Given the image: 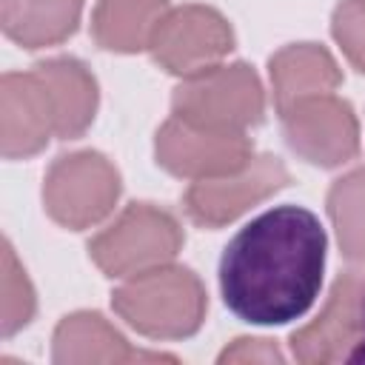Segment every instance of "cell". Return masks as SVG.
<instances>
[{"label": "cell", "instance_id": "obj_1", "mask_svg": "<svg viewBox=\"0 0 365 365\" xmlns=\"http://www.w3.org/2000/svg\"><path fill=\"white\" fill-rule=\"evenodd\" d=\"M328 237L314 211L277 205L242 225L222 251L220 291L234 317L285 325L308 314L325 274Z\"/></svg>", "mask_w": 365, "mask_h": 365}, {"label": "cell", "instance_id": "obj_2", "mask_svg": "<svg viewBox=\"0 0 365 365\" xmlns=\"http://www.w3.org/2000/svg\"><path fill=\"white\" fill-rule=\"evenodd\" d=\"M111 308L148 339H185L202 328L208 294L194 271L168 262L128 277L111 294Z\"/></svg>", "mask_w": 365, "mask_h": 365}, {"label": "cell", "instance_id": "obj_3", "mask_svg": "<svg viewBox=\"0 0 365 365\" xmlns=\"http://www.w3.org/2000/svg\"><path fill=\"white\" fill-rule=\"evenodd\" d=\"M182 242V225L171 211L151 202H131L88 242V257L106 277L128 279L174 262Z\"/></svg>", "mask_w": 365, "mask_h": 365}, {"label": "cell", "instance_id": "obj_4", "mask_svg": "<svg viewBox=\"0 0 365 365\" xmlns=\"http://www.w3.org/2000/svg\"><path fill=\"white\" fill-rule=\"evenodd\" d=\"M174 117L217 131H248L265 117V91L248 63H220L185 77L171 94Z\"/></svg>", "mask_w": 365, "mask_h": 365}, {"label": "cell", "instance_id": "obj_5", "mask_svg": "<svg viewBox=\"0 0 365 365\" xmlns=\"http://www.w3.org/2000/svg\"><path fill=\"white\" fill-rule=\"evenodd\" d=\"M120 188V171L106 154L91 148L60 154L43 177V208L57 225L86 231L114 211Z\"/></svg>", "mask_w": 365, "mask_h": 365}, {"label": "cell", "instance_id": "obj_6", "mask_svg": "<svg viewBox=\"0 0 365 365\" xmlns=\"http://www.w3.org/2000/svg\"><path fill=\"white\" fill-rule=\"evenodd\" d=\"M291 354L305 365L365 362V277L345 271L334 279L319 314L291 334Z\"/></svg>", "mask_w": 365, "mask_h": 365}, {"label": "cell", "instance_id": "obj_7", "mask_svg": "<svg viewBox=\"0 0 365 365\" xmlns=\"http://www.w3.org/2000/svg\"><path fill=\"white\" fill-rule=\"evenodd\" d=\"M234 48L231 23L211 6L185 3L168 9L151 37V57L174 77H194L220 66Z\"/></svg>", "mask_w": 365, "mask_h": 365}, {"label": "cell", "instance_id": "obj_8", "mask_svg": "<svg viewBox=\"0 0 365 365\" xmlns=\"http://www.w3.org/2000/svg\"><path fill=\"white\" fill-rule=\"evenodd\" d=\"M288 148L319 168H339L359 154V120L348 100L331 94L305 97L279 111Z\"/></svg>", "mask_w": 365, "mask_h": 365}, {"label": "cell", "instance_id": "obj_9", "mask_svg": "<svg viewBox=\"0 0 365 365\" xmlns=\"http://www.w3.org/2000/svg\"><path fill=\"white\" fill-rule=\"evenodd\" d=\"M157 165L180 180H214L240 171L254 157V143L245 131L200 128L180 117H168L154 137Z\"/></svg>", "mask_w": 365, "mask_h": 365}, {"label": "cell", "instance_id": "obj_10", "mask_svg": "<svg viewBox=\"0 0 365 365\" xmlns=\"http://www.w3.org/2000/svg\"><path fill=\"white\" fill-rule=\"evenodd\" d=\"M288 180L291 174L279 157L257 154L234 174L191 182L182 194V208L191 222L202 228H222L285 188Z\"/></svg>", "mask_w": 365, "mask_h": 365}, {"label": "cell", "instance_id": "obj_11", "mask_svg": "<svg viewBox=\"0 0 365 365\" xmlns=\"http://www.w3.org/2000/svg\"><path fill=\"white\" fill-rule=\"evenodd\" d=\"M54 131V108L37 71H9L0 80V151L6 160L40 154Z\"/></svg>", "mask_w": 365, "mask_h": 365}, {"label": "cell", "instance_id": "obj_12", "mask_svg": "<svg viewBox=\"0 0 365 365\" xmlns=\"http://www.w3.org/2000/svg\"><path fill=\"white\" fill-rule=\"evenodd\" d=\"M51 359L60 365H123L171 359L160 351L131 348L128 339L97 311H74L63 317L51 336Z\"/></svg>", "mask_w": 365, "mask_h": 365}, {"label": "cell", "instance_id": "obj_13", "mask_svg": "<svg viewBox=\"0 0 365 365\" xmlns=\"http://www.w3.org/2000/svg\"><path fill=\"white\" fill-rule=\"evenodd\" d=\"M43 80L51 108H54V131L60 140H77L88 131L97 114V80L91 68L77 57H51L34 66Z\"/></svg>", "mask_w": 365, "mask_h": 365}, {"label": "cell", "instance_id": "obj_14", "mask_svg": "<svg viewBox=\"0 0 365 365\" xmlns=\"http://www.w3.org/2000/svg\"><path fill=\"white\" fill-rule=\"evenodd\" d=\"M268 77L277 111H285L305 97L331 94L342 83L334 54L319 43H291L279 48L268 60Z\"/></svg>", "mask_w": 365, "mask_h": 365}, {"label": "cell", "instance_id": "obj_15", "mask_svg": "<svg viewBox=\"0 0 365 365\" xmlns=\"http://www.w3.org/2000/svg\"><path fill=\"white\" fill-rule=\"evenodd\" d=\"M168 0H97L91 11V37L103 51L137 54L151 46Z\"/></svg>", "mask_w": 365, "mask_h": 365}, {"label": "cell", "instance_id": "obj_16", "mask_svg": "<svg viewBox=\"0 0 365 365\" xmlns=\"http://www.w3.org/2000/svg\"><path fill=\"white\" fill-rule=\"evenodd\" d=\"M83 0H0V23L11 43L46 48L77 31Z\"/></svg>", "mask_w": 365, "mask_h": 365}, {"label": "cell", "instance_id": "obj_17", "mask_svg": "<svg viewBox=\"0 0 365 365\" xmlns=\"http://www.w3.org/2000/svg\"><path fill=\"white\" fill-rule=\"evenodd\" d=\"M325 205L342 257L351 265H365V168L339 177L331 185Z\"/></svg>", "mask_w": 365, "mask_h": 365}, {"label": "cell", "instance_id": "obj_18", "mask_svg": "<svg viewBox=\"0 0 365 365\" xmlns=\"http://www.w3.org/2000/svg\"><path fill=\"white\" fill-rule=\"evenodd\" d=\"M0 294H3L0 297V328H3V336H11L31 322V317L37 311V297H34V288L9 242H3Z\"/></svg>", "mask_w": 365, "mask_h": 365}, {"label": "cell", "instance_id": "obj_19", "mask_svg": "<svg viewBox=\"0 0 365 365\" xmlns=\"http://www.w3.org/2000/svg\"><path fill=\"white\" fill-rule=\"evenodd\" d=\"M331 34L348 63L365 74V0H342L331 14Z\"/></svg>", "mask_w": 365, "mask_h": 365}, {"label": "cell", "instance_id": "obj_20", "mask_svg": "<svg viewBox=\"0 0 365 365\" xmlns=\"http://www.w3.org/2000/svg\"><path fill=\"white\" fill-rule=\"evenodd\" d=\"M282 351L271 342V339H234V345H228L220 354V362H282Z\"/></svg>", "mask_w": 365, "mask_h": 365}]
</instances>
